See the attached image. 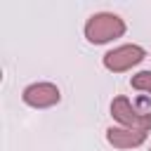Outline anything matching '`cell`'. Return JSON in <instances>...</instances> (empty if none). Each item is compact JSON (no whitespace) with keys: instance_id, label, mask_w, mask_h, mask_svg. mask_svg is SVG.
I'll return each mask as SVG.
<instances>
[{"instance_id":"cell-2","label":"cell","mask_w":151,"mask_h":151,"mask_svg":"<svg viewBox=\"0 0 151 151\" xmlns=\"http://www.w3.org/2000/svg\"><path fill=\"white\" fill-rule=\"evenodd\" d=\"M111 116H113V120L120 123V127H130V130H139V132L151 130V113L134 109L125 94H118L111 101Z\"/></svg>"},{"instance_id":"cell-5","label":"cell","mask_w":151,"mask_h":151,"mask_svg":"<svg viewBox=\"0 0 151 151\" xmlns=\"http://www.w3.org/2000/svg\"><path fill=\"white\" fill-rule=\"evenodd\" d=\"M106 142L116 149H137L146 142V132L130 130V127H109L106 130Z\"/></svg>"},{"instance_id":"cell-3","label":"cell","mask_w":151,"mask_h":151,"mask_svg":"<svg viewBox=\"0 0 151 151\" xmlns=\"http://www.w3.org/2000/svg\"><path fill=\"white\" fill-rule=\"evenodd\" d=\"M146 57L144 47L139 45H120L111 52L104 54V66L113 73H123V71H130L132 66H137L142 59Z\"/></svg>"},{"instance_id":"cell-6","label":"cell","mask_w":151,"mask_h":151,"mask_svg":"<svg viewBox=\"0 0 151 151\" xmlns=\"http://www.w3.org/2000/svg\"><path fill=\"white\" fill-rule=\"evenodd\" d=\"M130 85L139 92H149L151 94V71H139L137 76H132Z\"/></svg>"},{"instance_id":"cell-1","label":"cell","mask_w":151,"mask_h":151,"mask_svg":"<svg viewBox=\"0 0 151 151\" xmlns=\"http://www.w3.org/2000/svg\"><path fill=\"white\" fill-rule=\"evenodd\" d=\"M125 33V21L113 12H97L85 24V38L92 45H104Z\"/></svg>"},{"instance_id":"cell-4","label":"cell","mask_w":151,"mask_h":151,"mask_svg":"<svg viewBox=\"0 0 151 151\" xmlns=\"http://www.w3.org/2000/svg\"><path fill=\"white\" fill-rule=\"evenodd\" d=\"M21 99H24V104H28L33 109H50V106L59 104L61 92L54 83H33L24 90Z\"/></svg>"}]
</instances>
